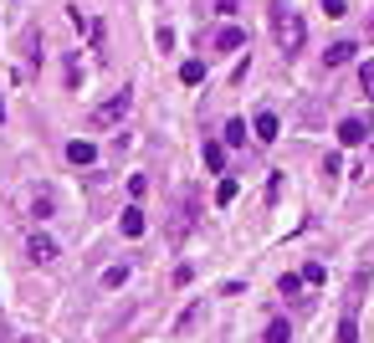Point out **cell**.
<instances>
[{
    "label": "cell",
    "mask_w": 374,
    "mask_h": 343,
    "mask_svg": "<svg viewBox=\"0 0 374 343\" xmlns=\"http://www.w3.org/2000/svg\"><path fill=\"white\" fill-rule=\"evenodd\" d=\"M128 108H134V92H113V98L108 103H98V108L93 113H87V128H98V134H103V128H113V123H123V118H128Z\"/></svg>",
    "instance_id": "obj_1"
},
{
    "label": "cell",
    "mask_w": 374,
    "mask_h": 343,
    "mask_svg": "<svg viewBox=\"0 0 374 343\" xmlns=\"http://www.w3.org/2000/svg\"><path fill=\"white\" fill-rule=\"evenodd\" d=\"M303 42H308L303 16H298V10H277V46L292 57V51H303Z\"/></svg>",
    "instance_id": "obj_2"
},
{
    "label": "cell",
    "mask_w": 374,
    "mask_h": 343,
    "mask_svg": "<svg viewBox=\"0 0 374 343\" xmlns=\"http://www.w3.org/2000/svg\"><path fill=\"white\" fill-rule=\"evenodd\" d=\"M26 256H31V261H42V267H46V261H57V241H51V236H42V231H36L31 241H26Z\"/></svg>",
    "instance_id": "obj_3"
},
{
    "label": "cell",
    "mask_w": 374,
    "mask_h": 343,
    "mask_svg": "<svg viewBox=\"0 0 374 343\" xmlns=\"http://www.w3.org/2000/svg\"><path fill=\"white\" fill-rule=\"evenodd\" d=\"M195 210H200V195H195V190H185V205H179V220H175V231H170V236H185L190 226H195Z\"/></svg>",
    "instance_id": "obj_4"
},
{
    "label": "cell",
    "mask_w": 374,
    "mask_h": 343,
    "mask_svg": "<svg viewBox=\"0 0 374 343\" xmlns=\"http://www.w3.org/2000/svg\"><path fill=\"white\" fill-rule=\"evenodd\" d=\"M339 139L354 149V143H364V139H369V123H364V118H344V123H339Z\"/></svg>",
    "instance_id": "obj_5"
},
{
    "label": "cell",
    "mask_w": 374,
    "mask_h": 343,
    "mask_svg": "<svg viewBox=\"0 0 374 343\" xmlns=\"http://www.w3.org/2000/svg\"><path fill=\"white\" fill-rule=\"evenodd\" d=\"M251 134L262 139V143H272L282 134V123H277V113H256V123H251Z\"/></svg>",
    "instance_id": "obj_6"
},
{
    "label": "cell",
    "mask_w": 374,
    "mask_h": 343,
    "mask_svg": "<svg viewBox=\"0 0 374 343\" xmlns=\"http://www.w3.org/2000/svg\"><path fill=\"white\" fill-rule=\"evenodd\" d=\"M354 51H359L354 42H333V46L323 51V62H328V67H344V62H354Z\"/></svg>",
    "instance_id": "obj_7"
},
{
    "label": "cell",
    "mask_w": 374,
    "mask_h": 343,
    "mask_svg": "<svg viewBox=\"0 0 374 343\" xmlns=\"http://www.w3.org/2000/svg\"><path fill=\"white\" fill-rule=\"evenodd\" d=\"M67 159H72V164H93V159H98V149H93L87 139H72V143H67Z\"/></svg>",
    "instance_id": "obj_8"
},
{
    "label": "cell",
    "mask_w": 374,
    "mask_h": 343,
    "mask_svg": "<svg viewBox=\"0 0 374 343\" xmlns=\"http://www.w3.org/2000/svg\"><path fill=\"white\" fill-rule=\"evenodd\" d=\"M205 169H215V175H221V164H226V143H215V139H205Z\"/></svg>",
    "instance_id": "obj_9"
},
{
    "label": "cell",
    "mask_w": 374,
    "mask_h": 343,
    "mask_svg": "<svg viewBox=\"0 0 374 343\" xmlns=\"http://www.w3.org/2000/svg\"><path fill=\"white\" fill-rule=\"evenodd\" d=\"M123 236H128V241H134V236H144V210H139V205L123 210Z\"/></svg>",
    "instance_id": "obj_10"
},
{
    "label": "cell",
    "mask_w": 374,
    "mask_h": 343,
    "mask_svg": "<svg viewBox=\"0 0 374 343\" xmlns=\"http://www.w3.org/2000/svg\"><path fill=\"white\" fill-rule=\"evenodd\" d=\"M241 42H247V31H236V26H226V31H215V46H221V51H236Z\"/></svg>",
    "instance_id": "obj_11"
},
{
    "label": "cell",
    "mask_w": 374,
    "mask_h": 343,
    "mask_svg": "<svg viewBox=\"0 0 374 343\" xmlns=\"http://www.w3.org/2000/svg\"><path fill=\"white\" fill-rule=\"evenodd\" d=\"M200 77H205V62H185V67H179V82L185 87H195Z\"/></svg>",
    "instance_id": "obj_12"
},
{
    "label": "cell",
    "mask_w": 374,
    "mask_h": 343,
    "mask_svg": "<svg viewBox=\"0 0 374 343\" xmlns=\"http://www.w3.org/2000/svg\"><path fill=\"white\" fill-rule=\"evenodd\" d=\"M287 338H292V328H287V323L277 318L272 328H267V338H262V343H287Z\"/></svg>",
    "instance_id": "obj_13"
},
{
    "label": "cell",
    "mask_w": 374,
    "mask_h": 343,
    "mask_svg": "<svg viewBox=\"0 0 374 343\" xmlns=\"http://www.w3.org/2000/svg\"><path fill=\"white\" fill-rule=\"evenodd\" d=\"M359 87H364V98L374 103V62H364V67H359Z\"/></svg>",
    "instance_id": "obj_14"
},
{
    "label": "cell",
    "mask_w": 374,
    "mask_h": 343,
    "mask_svg": "<svg viewBox=\"0 0 374 343\" xmlns=\"http://www.w3.org/2000/svg\"><path fill=\"white\" fill-rule=\"evenodd\" d=\"M298 287H303V276H298V272H287V276L277 282V292H282V297H298Z\"/></svg>",
    "instance_id": "obj_15"
},
{
    "label": "cell",
    "mask_w": 374,
    "mask_h": 343,
    "mask_svg": "<svg viewBox=\"0 0 374 343\" xmlns=\"http://www.w3.org/2000/svg\"><path fill=\"white\" fill-rule=\"evenodd\" d=\"M226 143H247V123H241V118H231V123H226Z\"/></svg>",
    "instance_id": "obj_16"
},
{
    "label": "cell",
    "mask_w": 374,
    "mask_h": 343,
    "mask_svg": "<svg viewBox=\"0 0 374 343\" xmlns=\"http://www.w3.org/2000/svg\"><path fill=\"white\" fill-rule=\"evenodd\" d=\"M128 282V267H108L103 272V287H123Z\"/></svg>",
    "instance_id": "obj_17"
},
{
    "label": "cell",
    "mask_w": 374,
    "mask_h": 343,
    "mask_svg": "<svg viewBox=\"0 0 374 343\" xmlns=\"http://www.w3.org/2000/svg\"><path fill=\"white\" fill-rule=\"evenodd\" d=\"M339 343H359V323H354V318L339 323Z\"/></svg>",
    "instance_id": "obj_18"
},
{
    "label": "cell",
    "mask_w": 374,
    "mask_h": 343,
    "mask_svg": "<svg viewBox=\"0 0 374 343\" xmlns=\"http://www.w3.org/2000/svg\"><path fill=\"white\" fill-rule=\"evenodd\" d=\"M236 200V179H221V190H215V205H231Z\"/></svg>",
    "instance_id": "obj_19"
},
{
    "label": "cell",
    "mask_w": 374,
    "mask_h": 343,
    "mask_svg": "<svg viewBox=\"0 0 374 343\" xmlns=\"http://www.w3.org/2000/svg\"><path fill=\"white\" fill-rule=\"evenodd\" d=\"M303 282L318 287V282H323V267H318V261H308V267H303Z\"/></svg>",
    "instance_id": "obj_20"
},
{
    "label": "cell",
    "mask_w": 374,
    "mask_h": 343,
    "mask_svg": "<svg viewBox=\"0 0 374 343\" xmlns=\"http://www.w3.org/2000/svg\"><path fill=\"white\" fill-rule=\"evenodd\" d=\"M323 10H328V16H349V6H344V0H323Z\"/></svg>",
    "instance_id": "obj_21"
},
{
    "label": "cell",
    "mask_w": 374,
    "mask_h": 343,
    "mask_svg": "<svg viewBox=\"0 0 374 343\" xmlns=\"http://www.w3.org/2000/svg\"><path fill=\"white\" fill-rule=\"evenodd\" d=\"M369 36H374V21H369Z\"/></svg>",
    "instance_id": "obj_22"
}]
</instances>
